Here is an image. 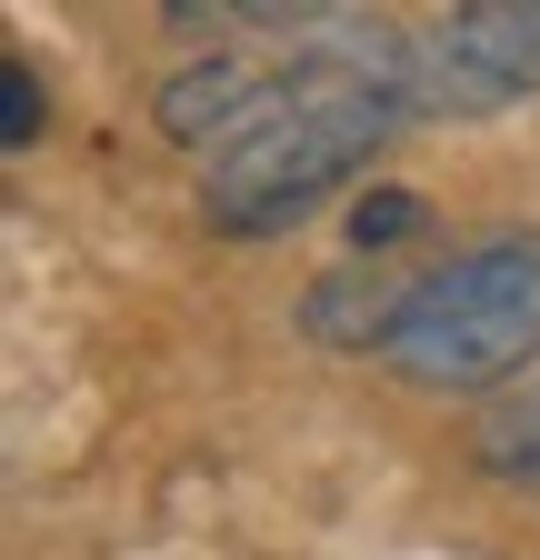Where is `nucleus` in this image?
Here are the masks:
<instances>
[{
	"label": "nucleus",
	"instance_id": "obj_1",
	"mask_svg": "<svg viewBox=\"0 0 540 560\" xmlns=\"http://www.w3.org/2000/svg\"><path fill=\"white\" fill-rule=\"evenodd\" d=\"M411 110V40L390 31H341L320 40L291 81H270L260 110L211 151V210L240 231H270V221H301V210L351 180L380 130Z\"/></svg>",
	"mask_w": 540,
	"mask_h": 560
},
{
	"label": "nucleus",
	"instance_id": "obj_2",
	"mask_svg": "<svg viewBox=\"0 0 540 560\" xmlns=\"http://www.w3.org/2000/svg\"><path fill=\"white\" fill-rule=\"evenodd\" d=\"M530 350H540V250L530 241H481L411 291L380 361L421 390H491Z\"/></svg>",
	"mask_w": 540,
	"mask_h": 560
},
{
	"label": "nucleus",
	"instance_id": "obj_3",
	"mask_svg": "<svg viewBox=\"0 0 540 560\" xmlns=\"http://www.w3.org/2000/svg\"><path fill=\"white\" fill-rule=\"evenodd\" d=\"M540 91V0H470L431 40H411V110L481 120Z\"/></svg>",
	"mask_w": 540,
	"mask_h": 560
},
{
	"label": "nucleus",
	"instance_id": "obj_4",
	"mask_svg": "<svg viewBox=\"0 0 540 560\" xmlns=\"http://www.w3.org/2000/svg\"><path fill=\"white\" fill-rule=\"evenodd\" d=\"M260 91H270L260 70H240V60H211V70H190V81H171V91H161V120H171L180 140H211V130L231 140V130L260 110Z\"/></svg>",
	"mask_w": 540,
	"mask_h": 560
},
{
	"label": "nucleus",
	"instance_id": "obj_5",
	"mask_svg": "<svg viewBox=\"0 0 540 560\" xmlns=\"http://www.w3.org/2000/svg\"><path fill=\"white\" fill-rule=\"evenodd\" d=\"M400 231H421V200H411V190H371V200L351 210V241H361V250H380V241H400Z\"/></svg>",
	"mask_w": 540,
	"mask_h": 560
},
{
	"label": "nucleus",
	"instance_id": "obj_6",
	"mask_svg": "<svg viewBox=\"0 0 540 560\" xmlns=\"http://www.w3.org/2000/svg\"><path fill=\"white\" fill-rule=\"evenodd\" d=\"M0 110H11V120H0L11 140H31V130H40V81H31V70H11V81H0Z\"/></svg>",
	"mask_w": 540,
	"mask_h": 560
}]
</instances>
